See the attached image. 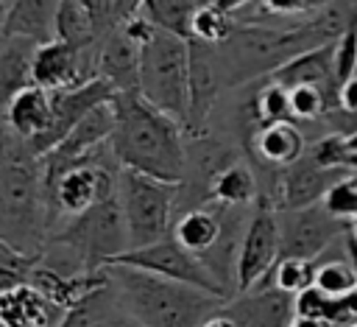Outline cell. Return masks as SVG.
Returning <instances> with one entry per match:
<instances>
[{"mask_svg": "<svg viewBox=\"0 0 357 327\" xmlns=\"http://www.w3.org/2000/svg\"><path fill=\"white\" fill-rule=\"evenodd\" d=\"M114 131L109 137L112 154L120 168L181 184L187 170V131L184 126L148 103L139 89L117 92Z\"/></svg>", "mask_w": 357, "mask_h": 327, "instance_id": "obj_1", "label": "cell"}, {"mask_svg": "<svg viewBox=\"0 0 357 327\" xmlns=\"http://www.w3.org/2000/svg\"><path fill=\"white\" fill-rule=\"evenodd\" d=\"M50 232L45 159L28 137L0 126V238L42 254Z\"/></svg>", "mask_w": 357, "mask_h": 327, "instance_id": "obj_2", "label": "cell"}, {"mask_svg": "<svg viewBox=\"0 0 357 327\" xmlns=\"http://www.w3.org/2000/svg\"><path fill=\"white\" fill-rule=\"evenodd\" d=\"M114 291L142 327H201L223 307V296L131 266H106Z\"/></svg>", "mask_w": 357, "mask_h": 327, "instance_id": "obj_3", "label": "cell"}, {"mask_svg": "<svg viewBox=\"0 0 357 327\" xmlns=\"http://www.w3.org/2000/svg\"><path fill=\"white\" fill-rule=\"evenodd\" d=\"M139 95L184 126L190 103V39L153 28L139 45Z\"/></svg>", "mask_w": 357, "mask_h": 327, "instance_id": "obj_4", "label": "cell"}, {"mask_svg": "<svg viewBox=\"0 0 357 327\" xmlns=\"http://www.w3.org/2000/svg\"><path fill=\"white\" fill-rule=\"evenodd\" d=\"M117 198L128 226L131 249L156 243L170 235L176 218L178 184L162 182L131 168H120L117 173Z\"/></svg>", "mask_w": 357, "mask_h": 327, "instance_id": "obj_5", "label": "cell"}, {"mask_svg": "<svg viewBox=\"0 0 357 327\" xmlns=\"http://www.w3.org/2000/svg\"><path fill=\"white\" fill-rule=\"evenodd\" d=\"M282 257V240H279V207L273 204L271 196H262L254 201L240 252H237V266H234V288L237 291H251L262 285Z\"/></svg>", "mask_w": 357, "mask_h": 327, "instance_id": "obj_6", "label": "cell"}, {"mask_svg": "<svg viewBox=\"0 0 357 327\" xmlns=\"http://www.w3.org/2000/svg\"><path fill=\"white\" fill-rule=\"evenodd\" d=\"M112 263L114 266H131V268H139V271H151V274H159V277H167V279H176V282H187V285L204 288V291H209L215 296H223V299L231 296L218 282V277L206 268V263L198 254L187 252L173 235H167L156 243L139 246V249H128V252L117 254Z\"/></svg>", "mask_w": 357, "mask_h": 327, "instance_id": "obj_7", "label": "cell"}, {"mask_svg": "<svg viewBox=\"0 0 357 327\" xmlns=\"http://www.w3.org/2000/svg\"><path fill=\"white\" fill-rule=\"evenodd\" d=\"M349 232V221L332 215L324 201L296 210H279V240L282 254L318 260Z\"/></svg>", "mask_w": 357, "mask_h": 327, "instance_id": "obj_8", "label": "cell"}, {"mask_svg": "<svg viewBox=\"0 0 357 327\" xmlns=\"http://www.w3.org/2000/svg\"><path fill=\"white\" fill-rule=\"evenodd\" d=\"M95 50L92 48H81L64 39H47L36 48L33 56V84L42 89H70V87H81L92 78H98L95 73Z\"/></svg>", "mask_w": 357, "mask_h": 327, "instance_id": "obj_9", "label": "cell"}, {"mask_svg": "<svg viewBox=\"0 0 357 327\" xmlns=\"http://www.w3.org/2000/svg\"><path fill=\"white\" fill-rule=\"evenodd\" d=\"M112 131H114V103L106 101V103H98L89 115H84L73 126V131L56 148H50L42 157L45 159V179H53L64 168L89 159L100 145L109 143Z\"/></svg>", "mask_w": 357, "mask_h": 327, "instance_id": "obj_10", "label": "cell"}, {"mask_svg": "<svg viewBox=\"0 0 357 327\" xmlns=\"http://www.w3.org/2000/svg\"><path fill=\"white\" fill-rule=\"evenodd\" d=\"M346 173H349L346 168H326V165L315 162L310 154H304L298 162L276 170V182L268 196L273 198V204L279 210L310 207V204H318L326 196V190Z\"/></svg>", "mask_w": 357, "mask_h": 327, "instance_id": "obj_11", "label": "cell"}, {"mask_svg": "<svg viewBox=\"0 0 357 327\" xmlns=\"http://www.w3.org/2000/svg\"><path fill=\"white\" fill-rule=\"evenodd\" d=\"M53 95V115H50V126L36 137L31 140L36 145V151L45 157L50 148H56L70 131L73 126L89 115L98 103H106L114 98V89L103 81V78H92L81 87H70V89H56L50 92Z\"/></svg>", "mask_w": 357, "mask_h": 327, "instance_id": "obj_12", "label": "cell"}, {"mask_svg": "<svg viewBox=\"0 0 357 327\" xmlns=\"http://www.w3.org/2000/svg\"><path fill=\"white\" fill-rule=\"evenodd\" d=\"M220 310L234 319L237 327H293L296 296L265 282L251 291H237Z\"/></svg>", "mask_w": 357, "mask_h": 327, "instance_id": "obj_13", "label": "cell"}, {"mask_svg": "<svg viewBox=\"0 0 357 327\" xmlns=\"http://www.w3.org/2000/svg\"><path fill=\"white\" fill-rule=\"evenodd\" d=\"M95 73L114 89V95L139 89V42L131 39L123 25L98 39Z\"/></svg>", "mask_w": 357, "mask_h": 327, "instance_id": "obj_14", "label": "cell"}, {"mask_svg": "<svg viewBox=\"0 0 357 327\" xmlns=\"http://www.w3.org/2000/svg\"><path fill=\"white\" fill-rule=\"evenodd\" d=\"M248 151L262 168L282 170L307 154V137L296 120H276L254 129L248 137Z\"/></svg>", "mask_w": 357, "mask_h": 327, "instance_id": "obj_15", "label": "cell"}, {"mask_svg": "<svg viewBox=\"0 0 357 327\" xmlns=\"http://www.w3.org/2000/svg\"><path fill=\"white\" fill-rule=\"evenodd\" d=\"M223 229H226V207L209 201V204L178 210L176 218H173L170 235L187 252L204 257V254H209L218 246V240L223 238Z\"/></svg>", "mask_w": 357, "mask_h": 327, "instance_id": "obj_16", "label": "cell"}, {"mask_svg": "<svg viewBox=\"0 0 357 327\" xmlns=\"http://www.w3.org/2000/svg\"><path fill=\"white\" fill-rule=\"evenodd\" d=\"M271 78L279 81L287 89L301 87V84H312V87H321L324 92H329L337 101L340 84H337V75H335V42L293 56L290 61L276 67L271 73Z\"/></svg>", "mask_w": 357, "mask_h": 327, "instance_id": "obj_17", "label": "cell"}, {"mask_svg": "<svg viewBox=\"0 0 357 327\" xmlns=\"http://www.w3.org/2000/svg\"><path fill=\"white\" fill-rule=\"evenodd\" d=\"M42 42L20 34H0V112L17 92L33 84V56Z\"/></svg>", "mask_w": 357, "mask_h": 327, "instance_id": "obj_18", "label": "cell"}, {"mask_svg": "<svg viewBox=\"0 0 357 327\" xmlns=\"http://www.w3.org/2000/svg\"><path fill=\"white\" fill-rule=\"evenodd\" d=\"M59 327H142V324L128 313V307L123 305L120 293L109 279L106 285L92 291L86 299L73 305L61 316Z\"/></svg>", "mask_w": 357, "mask_h": 327, "instance_id": "obj_19", "label": "cell"}, {"mask_svg": "<svg viewBox=\"0 0 357 327\" xmlns=\"http://www.w3.org/2000/svg\"><path fill=\"white\" fill-rule=\"evenodd\" d=\"M64 313L67 310L53 305L31 282L14 285L0 293V319H6L11 327H59Z\"/></svg>", "mask_w": 357, "mask_h": 327, "instance_id": "obj_20", "label": "cell"}, {"mask_svg": "<svg viewBox=\"0 0 357 327\" xmlns=\"http://www.w3.org/2000/svg\"><path fill=\"white\" fill-rule=\"evenodd\" d=\"M259 193H262V187H259L254 168L243 159H231L209 179L206 204L215 201L223 207H254Z\"/></svg>", "mask_w": 357, "mask_h": 327, "instance_id": "obj_21", "label": "cell"}, {"mask_svg": "<svg viewBox=\"0 0 357 327\" xmlns=\"http://www.w3.org/2000/svg\"><path fill=\"white\" fill-rule=\"evenodd\" d=\"M53 115V95L50 89H42L36 84L25 87L22 92L14 95V101L6 106V126L17 131L20 137L36 140L47 126Z\"/></svg>", "mask_w": 357, "mask_h": 327, "instance_id": "obj_22", "label": "cell"}, {"mask_svg": "<svg viewBox=\"0 0 357 327\" xmlns=\"http://www.w3.org/2000/svg\"><path fill=\"white\" fill-rule=\"evenodd\" d=\"M61 0H11L3 14V34L31 36L36 42L53 39Z\"/></svg>", "mask_w": 357, "mask_h": 327, "instance_id": "obj_23", "label": "cell"}, {"mask_svg": "<svg viewBox=\"0 0 357 327\" xmlns=\"http://www.w3.org/2000/svg\"><path fill=\"white\" fill-rule=\"evenodd\" d=\"M198 6H204V3L201 0H142L139 11L156 28L190 39V25H192V17H195Z\"/></svg>", "mask_w": 357, "mask_h": 327, "instance_id": "obj_24", "label": "cell"}, {"mask_svg": "<svg viewBox=\"0 0 357 327\" xmlns=\"http://www.w3.org/2000/svg\"><path fill=\"white\" fill-rule=\"evenodd\" d=\"M312 285L318 291H324L326 296H346V293L357 291V266L351 263L349 252H343L340 257L321 254L315 260V279H312Z\"/></svg>", "mask_w": 357, "mask_h": 327, "instance_id": "obj_25", "label": "cell"}, {"mask_svg": "<svg viewBox=\"0 0 357 327\" xmlns=\"http://www.w3.org/2000/svg\"><path fill=\"white\" fill-rule=\"evenodd\" d=\"M53 36L64 39V42H73V45H81V48H92L100 39L89 11H86V6L81 0H61L59 14H56Z\"/></svg>", "mask_w": 357, "mask_h": 327, "instance_id": "obj_26", "label": "cell"}, {"mask_svg": "<svg viewBox=\"0 0 357 327\" xmlns=\"http://www.w3.org/2000/svg\"><path fill=\"white\" fill-rule=\"evenodd\" d=\"M251 115H254L257 129L265 123H276V120H293L290 89L273 81L271 75L262 78V84L251 92Z\"/></svg>", "mask_w": 357, "mask_h": 327, "instance_id": "obj_27", "label": "cell"}, {"mask_svg": "<svg viewBox=\"0 0 357 327\" xmlns=\"http://www.w3.org/2000/svg\"><path fill=\"white\" fill-rule=\"evenodd\" d=\"M234 25H237L234 14H229L218 3H204V6H198L195 17H192L190 39H198L206 45H223L231 36Z\"/></svg>", "mask_w": 357, "mask_h": 327, "instance_id": "obj_28", "label": "cell"}, {"mask_svg": "<svg viewBox=\"0 0 357 327\" xmlns=\"http://www.w3.org/2000/svg\"><path fill=\"white\" fill-rule=\"evenodd\" d=\"M318 0H257L245 11H240L237 22H290L307 17Z\"/></svg>", "mask_w": 357, "mask_h": 327, "instance_id": "obj_29", "label": "cell"}, {"mask_svg": "<svg viewBox=\"0 0 357 327\" xmlns=\"http://www.w3.org/2000/svg\"><path fill=\"white\" fill-rule=\"evenodd\" d=\"M315 279V260H304V257H293V254H282L276 260V266L271 268L268 274V285H276L279 291H287V293H301L312 285ZM262 282V285H265Z\"/></svg>", "mask_w": 357, "mask_h": 327, "instance_id": "obj_30", "label": "cell"}, {"mask_svg": "<svg viewBox=\"0 0 357 327\" xmlns=\"http://www.w3.org/2000/svg\"><path fill=\"white\" fill-rule=\"evenodd\" d=\"M95 22L98 36L120 28L123 22H128L134 14H139L142 0H81Z\"/></svg>", "mask_w": 357, "mask_h": 327, "instance_id": "obj_31", "label": "cell"}, {"mask_svg": "<svg viewBox=\"0 0 357 327\" xmlns=\"http://www.w3.org/2000/svg\"><path fill=\"white\" fill-rule=\"evenodd\" d=\"M39 257L42 254L22 252V249H17V246H11L8 240L0 238V293L14 288V285L28 282L33 266L39 263Z\"/></svg>", "mask_w": 357, "mask_h": 327, "instance_id": "obj_32", "label": "cell"}, {"mask_svg": "<svg viewBox=\"0 0 357 327\" xmlns=\"http://www.w3.org/2000/svg\"><path fill=\"white\" fill-rule=\"evenodd\" d=\"M321 201L332 215L343 221H357V176H340Z\"/></svg>", "mask_w": 357, "mask_h": 327, "instance_id": "obj_33", "label": "cell"}, {"mask_svg": "<svg viewBox=\"0 0 357 327\" xmlns=\"http://www.w3.org/2000/svg\"><path fill=\"white\" fill-rule=\"evenodd\" d=\"M335 75L337 84L357 75V22L335 42Z\"/></svg>", "mask_w": 357, "mask_h": 327, "instance_id": "obj_34", "label": "cell"}, {"mask_svg": "<svg viewBox=\"0 0 357 327\" xmlns=\"http://www.w3.org/2000/svg\"><path fill=\"white\" fill-rule=\"evenodd\" d=\"M337 109L357 112V75H351L349 81L340 84V89H337Z\"/></svg>", "mask_w": 357, "mask_h": 327, "instance_id": "obj_35", "label": "cell"}, {"mask_svg": "<svg viewBox=\"0 0 357 327\" xmlns=\"http://www.w3.org/2000/svg\"><path fill=\"white\" fill-rule=\"evenodd\" d=\"M293 327H335V324L326 319H318V316H296Z\"/></svg>", "mask_w": 357, "mask_h": 327, "instance_id": "obj_36", "label": "cell"}, {"mask_svg": "<svg viewBox=\"0 0 357 327\" xmlns=\"http://www.w3.org/2000/svg\"><path fill=\"white\" fill-rule=\"evenodd\" d=\"M215 3H218L220 8H226L229 14H234V17H237L240 11H245V8H248L251 3H257V0H215Z\"/></svg>", "mask_w": 357, "mask_h": 327, "instance_id": "obj_37", "label": "cell"}, {"mask_svg": "<svg viewBox=\"0 0 357 327\" xmlns=\"http://www.w3.org/2000/svg\"><path fill=\"white\" fill-rule=\"evenodd\" d=\"M201 327H237V321H234V319H229L223 310H218V313H215V316H209Z\"/></svg>", "mask_w": 357, "mask_h": 327, "instance_id": "obj_38", "label": "cell"}, {"mask_svg": "<svg viewBox=\"0 0 357 327\" xmlns=\"http://www.w3.org/2000/svg\"><path fill=\"white\" fill-rule=\"evenodd\" d=\"M3 14H6V8H0V34H3Z\"/></svg>", "mask_w": 357, "mask_h": 327, "instance_id": "obj_39", "label": "cell"}, {"mask_svg": "<svg viewBox=\"0 0 357 327\" xmlns=\"http://www.w3.org/2000/svg\"><path fill=\"white\" fill-rule=\"evenodd\" d=\"M8 3H11V0H0V8H6V6H8Z\"/></svg>", "mask_w": 357, "mask_h": 327, "instance_id": "obj_40", "label": "cell"}, {"mask_svg": "<svg viewBox=\"0 0 357 327\" xmlns=\"http://www.w3.org/2000/svg\"><path fill=\"white\" fill-rule=\"evenodd\" d=\"M346 327H357V321H351V324H346Z\"/></svg>", "mask_w": 357, "mask_h": 327, "instance_id": "obj_41", "label": "cell"}, {"mask_svg": "<svg viewBox=\"0 0 357 327\" xmlns=\"http://www.w3.org/2000/svg\"><path fill=\"white\" fill-rule=\"evenodd\" d=\"M3 120H6V115H3V112H0V123H3Z\"/></svg>", "mask_w": 357, "mask_h": 327, "instance_id": "obj_42", "label": "cell"}, {"mask_svg": "<svg viewBox=\"0 0 357 327\" xmlns=\"http://www.w3.org/2000/svg\"><path fill=\"white\" fill-rule=\"evenodd\" d=\"M318 3H324V0H318Z\"/></svg>", "mask_w": 357, "mask_h": 327, "instance_id": "obj_43", "label": "cell"}, {"mask_svg": "<svg viewBox=\"0 0 357 327\" xmlns=\"http://www.w3.org/2000/svg\"><path fill=\"white\" fill-rule=\"evenodd\" d=\"M0 126H3V123H0Z\"/></svg>", "mask_w": 357, "mask_h": 327, "instance_id": "obj_44", "label": "cell"}]
</instances>
